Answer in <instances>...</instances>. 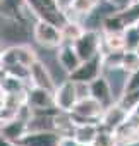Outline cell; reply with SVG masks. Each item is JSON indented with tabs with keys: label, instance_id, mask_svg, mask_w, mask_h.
Instances as JSON below:
<instances>
[{
	"label": "cell",
	"instance_id": "obj_1",
	"mask_svg": "<svg viewBox=\"0 0 139 146\" xmlns=\"http://www.w3.org/2000/svg\"><path fill=\"white\" fill-rule=\"evenodd\" d=\"M33 40L40 48H58L64 45L62 28L46 19H36L33 24Z\"/></svg>",
	"mask_w": 139,
	"mask_h": 146
},
{
	"label": "cell",
	"instance_id": "obj_2",
	"mask_svg": "<svg viewBox=\"0 0 139 146\" xmlns=\"http://www.w3.org/2000/svg\"><path fill=\"white\" fill-rule=\"evenodd\" d=\"M103 112H105V107L96 98L86 96V98L77 100L71 115H72V120L76 124H88V122L100 124V120L103 117Z\"/></svg>",
	"mask_w": 139,
	"mask_h": 146
},
{
	"label": "cell",
	"instance_id": "obj_3",
	"mask_svg": "<svg viewBox=\"0 0 139 146\" xmlns=\"http://www.w3.org/2000/svg\"><path fill=\"white\" fill-rule=\"evenodd\" d=\"M26 2L38 19H46L57 24L58 28H62L67 23V16L58 7L57 0H26Z\"/></svg>",
	"mask_w": 139,
	"mask_h": 146
},
{
	"label": "cell",
	"instance_id": "obj_4",
	"mask_svg": "<svg viewBox=\"0 0 139 146\" xmlns=\"http://www.w3.org/2000/svg\"><path fill=\"white\" fill-rule=\"evenodd\" d=\"M74 48L77 52V55L81 57V60H88L93 58L98 53H103V33L101 31H95V29H86L81 38H77L74 43Z\"/></svg>",
	"mask_w": 139,
	"mask_h": 146
},
{
	"label": "cell",
	"instance_id": "obj_5",
	"mask_svg": "<svg viewBox=\"0 0 139 146\" xmlns=\"http://www.w3.org/2000/svg\"><path fill=\"white\" fill-rule=\"evenodd\" d=\"M101 74H103V53H98L93 58L83 60L79 67L69 74V79L76 83H93Z\"/></svg>",
	"mask_w": 139,
	"mask_h": 146
},
{
	"label": "cell",
	"instance_id": "obj_6",
	"mask_svg": "<svg viewBox=\"0 0 139 146\" xmlns=\"http://www.w3.org/2000/svg\"><path fill=\"white\" fill-rule=\"evenodd\" d=\"M53 100H55V107L60 112H72V108L76 107V103L79 100L76 83L72 79H65V81L58 83L53 91Z\"/></svg>",
	"mask_w": 139,
	"mask_h": 146
},
{
	"label": "cell",
	"instance_id": "obj_7",
	"mask_svg": "<svg viewBox=\"0 0 139 146\" xmlns=\"http://www.w3.org/2000/svg\"><path fill=\"white\" fill-rule=\"evenodd\" d=\"M129 74L130 72H127L122 65H103V76L112 88L115 102H118L122 98V95L125 93Z\"/></svg>",
	"mask_w": 139,
	"mask_h": 146
},
{
	"label": "cell",
	"instance_id": "obj_8",
	"mask_svg": "<svg viewBox=\"0 0 139 146\" xmlns=\"http://www.w3.org/2000/svg\"><path fill=\"white\" fill-rule=\"evenodd\" d=\"M28 105L34 112H52V110H58L55 107L53 91H48V90H43V88H36V86H29L28 88Z\"/></svg>",
	"mask_w": 139,
	"mask_h": 146
},
{
	"label": "cell",
	"instance_id": "obj_9",
	"mask_svg": "<svg viewBox=\"0 0 139 146\" xmlns=\"http://www.w3.org/2000/svg\"><path fill=\"white\" fill-rule=\"evenodd\" d=\"M29 86L43 88V90H48V91H55V88H57V81L53 79L50 69H48L40 58H36V60L31 64Z\"/></svg>",
	"mask_w": 139,
	"mask_h": 146
},
{
	"label": "cell",
	"instance_id": "obj_10",
	"mask_svg": "<svg viewBox=\"0 0 139 146\" xmlns=\"http://www.w3.org/2000/svg\"><path fill=\"white\" fill-rule=\"evenodd\" d=\"M127 117H129V112L117 102V103H113L112 107L105 108L103 117H101V120H100V127L108 129V131H115V129H118V127L127 120Z\"/></svg>",
	"mask_w": 139,
	"mask_h": 146
},
{
	"label": "cell",
	"instance_id": "obj_11",
	"mask_svg": "<svg viewBox=\"0 0 139 146\" xmlns=\"http://www.w3.org/2000/svg\"><path fill=\"white\" fill-rule=\"evenodd\" d=\"M58 139L60 136L55 131L45 129V131H29L19 143L24 146H57Z\"/></svg>",
	"mask_w": 139,
	"mask_h": 146
},
{
	"label": "cell",
	"instance_id": "obj_12",
	"mask_svg": "<svg viewBox=\"0 0 139 146\" xmlns=\"http://www.w3.org/2000/svg\"><path fill=\"white\" fill-rule=\"evenodd\" d=\"M57 57H58V62H60L62 69L67 72V74L74 72L79 67V64L83 62L81 57L77 55V52H76V48H74L72 43H64V45H60L57 48Z\"/></svg>",
	"mask_w": 139,
	"mask_h": 146
},
{
	"label": "cell",
	"instance_id": "obj_13",
	"mask_svg": "<svg viewBox=\"0 0 139 146\" xmlns=\"http://www.w3.org/2000/svg\"><path fill=\"white\" fill-rule=\"evenodd\" d=\"M89 86H91V96L96 98L105 108H108V107H112L113 103H117L115 98H113L112 88H110V84H108V81L105 79L103 74H101L100 78H96L93 83H89Z\"/></svg>",
	"mask_w": 139,
	"mask_h": 146
},
{
	"label": "cell",
	"instance_id": "obj_14",
	"mask_svg": "<svg viewBox=\"0 0 139 146\" xmlns=\"http://www.w3.org/2000/svg\"><path fill=\"white\" fill-rule=\"evenodd\" d=\"M29 132V122L23 120V119H16V120H11L7 124H2L0 125V134H2L5 139L12 141V143H19L26 134Z\"/></svg>",
	"mask_w": 139,
	"mask_h": 146
},
{
	"label": "cell",
	"instance_id": "obj_15",
	"mask_svg": "<svg viewBox=\"0 0 139 146\" xmlns=\"http://www.w3.org/2000/svg\"><path fill=\"white\" fill-rule=\"evenodd\" d=\"M100 131V124L88 122V124H76L74 129V137L79 144H93L96 134Z\"/></svg>",
	"mask_w": 139,
	"mask_h": 146
},
{
	"label": "cell",
	"instance_id": "obj_16",
	"mask_svg": "<svg viewBox=\"0 0 139 146\" xmlns=\"http://www.w3.org/2000/svg\"><path fill=\"white\" fill-rule=\"evenodd\" d=\"M0 86L4 88L5 93H24V91H28L29 83H26V81H23L19 78L5 74L2 79H0Z\"/></svg>",
	"mask_w": 139,
	"mask_h": 146
},
{
	"label": "cell",
	"instance_id": "obj_17",
	"mask_svg": "<svg viewBox=\"0 0 139 146\" xmlns=\"http://www.w3.org/2000/svg\"><path fill=\"white\" fill-rule=\"evenodd\" d=\"M127 28V23L124 21L122 14L120 12H115V14H110L103 24H101V33H122L124 29Z\"/></svg>",
	"mask_w": 139,
	"mask_h": 146
},
{
	"label": "cell",
	"instance_id": "obj_18",
	"mask_svg": "<svg viewBox=\"0 0 139 146\" xmlns=\"http://www.w3.org/2000/svg\"><path fill=\"white\" fill-rule=\"evenodd\" d=\"M86 31V28L81 23L76 21H67L62 26V35H64V43H74L77 38H81V35Z\"/></svg>",
	"mask_w": 139,
	"mask_h": 146
},
{
	"label": "cell",
	"instance_id": "obj_19",
	"mask_svg": "<svg viewBox=\"0 0 139 146\" xmlns=\"http://www.w3.org/2000/svg\"><path fill=\"white\" fill-rule=\"evenodd\" d=\"M124 40H125V50L137 52V48H139V29L136 28V24H129L124 29Z\"/></svg>",
	"mask_w": 139,
	"mask_h": 146
},
{
	"label": "cell",
	"instance_id": "obj_20",
	"mask_svg": "<svg viewBox=\"0 0 139 146\" xmlns=\"http://www.w3.org/2000/svg\"><path fill=\"white\" fill-rule=\"evenodd\" d=\"M91 146H118V143H117V137H115L113 131L100 127V131H98V134H96Z\"/></svg>",
	"mask_w": 139,
	"mask_h": 146
},
{
	"label": "cell",
	"instance_id": "obj_21",
	"mask_svg": "<svg viewBox=\"0 0 139 146\" xmlns=\"http://www.w3.org/2000/svg\"><path fill=\"white\" fill-rule=\"evenodd\" d=\"M122 67L127 72L137 70L139 69V53L130 52V50H124V53H122Z\"/></svg>",
	"mask_w": 139,
	"mask_h": 146
},
{
	"label": "cell",
	"instance_id": "obj_22",
	"mask_svg": "<svg viewBox=\"0 0 139 146\" xmlns=\"http://www.w3.org/2000/svg\"><path fill=\"white\" fill-rule=\"evenodd\" d=\"M57 146H79V143L76 141L74 136H60Z\"/></svg>",
	"mask_w": 139,
	"mask_h": 146
},
{
	"label": "cell",
	"instance_id": "obj_23",
	"mask_svg": "<svg viewBox=\"0 0 139 146\" xmlns=\"http://www.w3.org/2000/svg\"><path fill=\"white\" fill-rule=\"evenodd\" d=\"M57 4H58V7L65 12L67 9H71V5H72V0H57Z\"/></svg>",
	"mask_w": 139,
	"mask_h": 146
},
{
	"label": "cell",
	"instance_id": "obj_24",
	"mask_svg": "<svg viewBox=\"0 0 139 146\" xmlns=\"http://www.w3.org/2000/svg\"><path fill=\"white\" fill-rule=\"evenodd\" d=\"M130 112H132L134 115H137V117H139V103H137V105H136V107H134V108H132Z\"/></svg>",
	"mask_w": 139,
	"mask_h": 146
},
{
	"label": "cell",
	"instance_id": "obj_25",
	"mask_svg": "<svg viewBox=\"0 0 139 146\" xmlns=\"http://www.w3.org/2000/svg\"><path fill=\"white\" fill-rule=\"evenodd\" d=\"M124 146H139V143H130V144H124Z\"/></svg>",
	"mask_w": 139,
	"mask_h": 146
},
{
	"label": "cell",
	"instance_id": "obj_26",
	"mask_svg": "<svg viewBox=\"0 0 139 146\" xmlns=\"http://www.w3.org/2000/svg\"><path fill=\"white\" fill-rule=\"evenodd\" d=\"M134 24H136V28H137V29H139V19H137V21H136V23H134Z\"/></svg>",
	"mask_w": 139,
	"mask_h": 146
},
{
	"label": "cell",
	"instance_id": "obj_27",
	"mask_svg": "<svg viewBox=\"0 0 139 146\" xmlns=\"http://www.w3.org/2000/svg\"><path fill=\"white\" fill-rule=\"evenodd\" d=\"M16 146H24V144H21V143H17V144H16Z\"/></svg>",
	"mask_w": 139,
	"mask_h": 146
},
{
	"label": "cell",
	"instance_id": "obj_28",
	"mask_svg": "<svg viewBox=\"0 0 139 146\" xmlns=\"http://www.w3.org/2000/svg\"><path fill=\"white\" fill-rule=\"evenodd\" d=\"M137 53H139V48H137Z\"/></svg>",
	"mask_w": 139,
	"mask_h": 146
},
{
	"label": "cell",
	"instance_id": "obj_29",
	"mask_svg": "<svg viewBox=\"0 0 139 146\" xmlns=\"http://www.w3.org/2000/svg\"><path fill=\"white\" fill-rule=\"evenodd\" d=\"M0 2H2V0H0Z\"/></svg>",
	"mask_w": 139,
	"mask_h": 146
}]
</instances>
